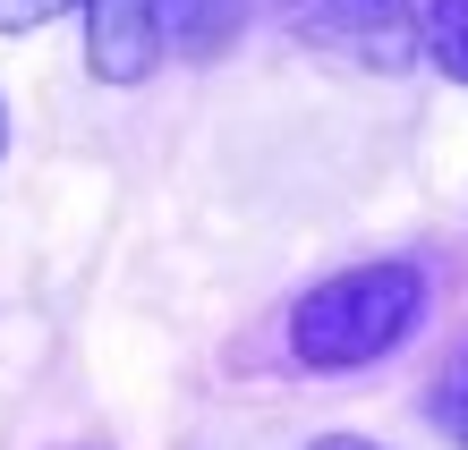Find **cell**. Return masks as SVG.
I'll return each instance as SVG.
<instances>
[{"instance_id": "obj_6", "label": "cell", "mask_w": 468, "mask_h": 450, "mask_svg": "<svg viewBox=\"0 0 468 450\" xmlns=\"http://www.w3.org/2000/svg\"><path fill=\"white\" fill-rule=\"evenodd\" d=\"M426 416L443 425L452 442H468V340H460V357L434 374V400H426Z\"/></svg>"}, {"instance_id": "obj_2", "label": "cell", "mask_w": 468, "mask_h": 450, "mask_svg": "<svg viewBox=\"0 0 468 450\" xmlns=\"http://www.w3.org/2000/svg\"><path fill=\"white\" fill-rule=\"evenodd\" d=\"M162 60V35H154V0H94L86 9V68L102 86H136Z\"/></svg>"}, {"instance_id": "obj_9", "label": "cell", "mask_w": 468, "mask_h": 450, "mask_svg": "<svg viewBox=\"0 0 468 450\" xmlns=\"http://www.w3.org/2000/svg\"><path fill=\"white\" fill-rule=\"evenodd\" d=\"M0 145H9V120H0Z\"/></svg>"}, {"instance_id": "obj_7", "label": "cell", "mask_w": 468, "mask_h": 450, "mask_svg": "<svg viewBox=\"0 0 468 450\" xmlns=\"http://www.w3.org/2000/svg\"><path fill=\"white\" fill-rule=\"evenodd\" d=\"M60 9H94V0H0V35H35Z\"/></svg>"}, {"instance_id": "obj_4", "label": "cell", "mask_w": 468, "mask_h": 450, "mask_svg": "<svg viewBox=\"0 0 468 450\" xmlns=\"http://www.w3.org/2000/svg\"><path fill=\"white\" fill-rule=\"evenodd\" d=\"M315 9L333 17V35L357 43L367 60H383V68L409 60V9H400V0H315Z\"/></svg>"}, {"instance_id": "obj_8", "label": "cell", "mask_w": 468, "mask_h": 450, "mask_svg": "<svg viewBox=\"0 0 468 450\" xmlns=\"http://www.w3.org/2000/svg\"><path fill=\"white\" fill-rule=\"evenodd\" d=\"M307 450H383V442H357V434H324V442H307Z\"/></svg>"}, {"instance_id": "obj_1", "label": "cell", "mask_w": 468, "mask_h": 450, "mask_svg": "<svg viewBox=\"0 0 468 450\" xmlns=\"http://www.w3.org/2000/svg\"><path fill=\"white\" fill-rule=\"evenodd\" d=\"M426 315V272L418 264H357V272H333L298 298L290 315V349L298 365L315 374H341V365H375L392 357Z\"/></svg>"}, {"instance_id": "obj_3", "label": "cell", "mask_w": 468, "mask_h": 450, "mask_svg": "<svg viewBox=\"0 0 468 450\" xmlns=\"http://www.w3.org/2000/svg\"><path fill=\"white\" fill-rule=\"evenodd\" d=\"M239 26H247V0H154V35H162V51H179V60L230 51Z\"/></svg>"}, {"instance_id": "obj_5", "label": "cell", "mask_w": 468, "mask_h": 450, "mask_svg": "<svg viewBox=\"0 0 468 450\" xmlns=\"http://www.w3.org/2000/svg\"><path fill=\"white\" fill-rule=\"evenodd\" d=\"M418 43H426V60L443 77L468 86V0H426L418 9Z\"/></svg>"}]
</instances>
